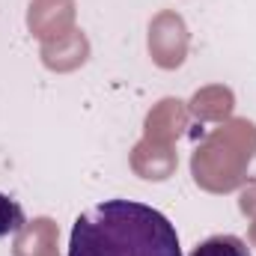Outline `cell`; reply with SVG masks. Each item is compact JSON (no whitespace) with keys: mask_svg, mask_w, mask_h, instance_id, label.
<instances>
[{"mask_svg":"<svg viewBox=\"0 0 256 256\" xmlns=\"http://www.w3.org/2000/svg\"><path fill=\"white\" fill-rule=\"evenodd\" d=\"M66 256H182V248L167 214L116 196L78 214Z\"/></svg>","mask_w":256,"mask_h":256,"instance_id":"1","label":"cell"},{"mask_svg":"<svg viewBox=\"0 0 256 256\" xmlns=\"http://www.w3.org/2000/svg\"><path fill=\"white\" fill-rule=\"evenodd\" d=\"M191 256H254V254L238 236L220 232V236H208L206 242H200L191 250Z\"/></svg>","mask_w":256,"mask_h":256,"instance_id":"2","label":"cell"},{"mask_svg":"<svg viewBox=\"0 0 256 256\" xmlns=\"http://www.w3.org/2000/svg\"><path fill=\"white\" fill-rule=\"evenodd\" d=\"M24 226H27V212H24V206H21L15 196H9V194L0 191V238H12V236H18Z\"/></svg>","mask_w":256,"mask_h":256,"instance_id":"3","label":"cell"}]
</instances>
